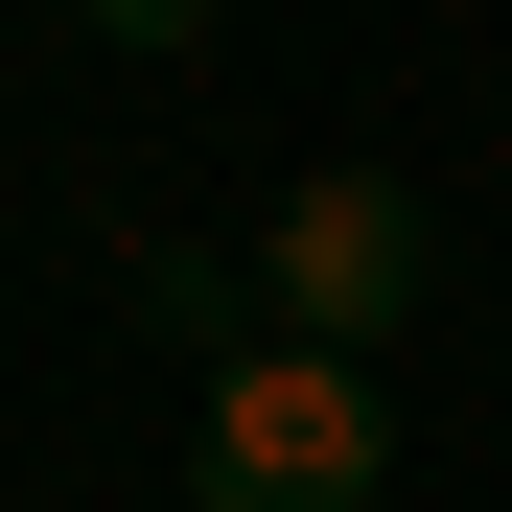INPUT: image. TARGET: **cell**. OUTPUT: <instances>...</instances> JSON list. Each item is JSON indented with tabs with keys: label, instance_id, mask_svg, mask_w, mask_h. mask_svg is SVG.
Wrapping results in <instances>:
<instances>
[{
	"label": "cell",
	"instance_id": "3",
	"mask_svg": "<svg viewBox=\"0 0 512 512\" xmlns=\"http://www.w3.org/2000/svg\"><path fill=\"white\" fill-rule=\"evenodd\" d=\"M233 303H256V280H210V256H140V326H163V350H256Z\"/></svg>",
	"mask_w": 512,
	"mask_h": 512
},
{
	"label": "cell",
	"instance_id": "2",
	"mask_svg": "<svg viewBox=\"0 0 512 512\" xmlns=\"http://www.w3.org/2000/svg\"><path fill=\"white\" fill-rule=\"evenodd\" d=\"M419 280H443V233H419L396 163H303L280 233H256V326H303V350H396Z\"/></svg>",
	"mask_w": 512,
	"mask_h": 512
},
{
	"label": "cell",
	"instance_id": "1",
	"mask_svg": "<svg viewBox=\"0 0 512 512\" xmlns=\"http://www.w3.org/2000/svg\"><path fill=\"white\" fill-rule=\"evenodd\" d=\"M187 489H210V512H373V489H396V396H373V350H303V326L210 350Z\"/></svg>",
	"mask_w": 512,
	"mask_h": 512
},
{
	"label": "cell",
	"instance_id": "4",
	"mask_svg": "<svg viewBox=\"0 0 512 512\" xmlns=\"http://www.w3.org/2000/svg\"><path fill=\"white\" fill-rule=\"evenodd\" d=\"M70 24H94V47H187L210 0H70Z\"/></svg>",
	"mask_w": 512,
	"mask_h": 512
}]
</instances>
